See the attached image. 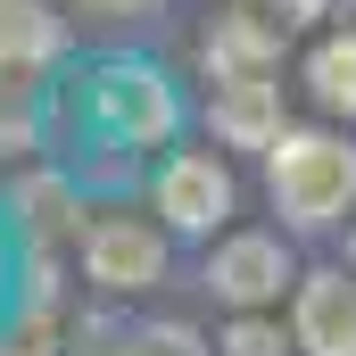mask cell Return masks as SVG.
Wrapping results in <instances>:
<instances>
[{"mask_svg": "<svg viewBox=\"0 0 356 356\" xmlns=\"http://www.w3.org/2000/svg\"><path fill=\"white\" fill-rule=\"evenodd\" d=\"M266 199L282 232H340L356 216V141L332 124H282L266 149Z\"/></svg>", "mask_w": 356, "mask_h": 356, "instance_id": "1", "label": "cell"}, {"mask_svg": "<svg viewBox=\"0 0 356 356\" xmlns=\"http://www.w3.org/2000/svg\"><path fill=\"white\" fill-rule=\"evenodd\" d=\"M232 207H241V182H232V166L216 149H175L158 166V182H149V216L175 241H216L232 224Z\"/></svg>", "mask_w": 356, "mask_h": 356, "instance_id": "2", "label": "cell"}, {"mask_svg": "<svg viewBox=\"0 0 356 356\" xmlns=\"http://www.w3.org/2000/svg\"><path fill=\"white\" fill-rule=\"evenodd\" d=\"M166 224H141V216H99L83 224V282L108 298H133V290H158L166 282Z\"/></svg>", "mask_w": 356, "mask_h": 356, "instance_id": "3", "label": "cell"}, {"mask_svg": "<svg viewBox=\"0 0 356 356\" xmlns=\"http://www.w3.org/2000/svg\"><path fill=\"white\" fill-rule=\"evenodd\" d=\"M290 241L282 232H216L207 249V298L216 307H282L290 298Z\"/></svg>", "mask_w": 356, "mask_h": 356, "instance_id": "4", "label": "cell"}, {"mask_svg": "<svg viewBox=\"0 0 356 356\" xmlns=\"http://www.w3.org/2000/svg\"><path fill=\"white\" fill-rule=\"evenodd\" d=\"M290 340L298 356H356V282L340 266L290 282Z\"/></svg>", "mask_w": 356, "mask_h": 356, "instance_id": "5", "label": "cell"}, {"mask_svg": "<svg viewBox=\"0 0 356 356\" xmlns=\"http://www.w3.org/2000/svg\"><path fill=\"white\" fill-rule=\"evenodd\" d=\"M282 83L273 75H224V83L207 91V133L224 141V149H257L266 158L273 141H282Z\"/></svg>", "mask_w": 356, "mask_h": 356, "instance_id": "6", "label": "cell"}, {"mask_svg": "<svg viewBox=\"0 0 356 356\" xmlns=\"http://www.w3.org/2000/svg\"><path fill=\"white\" fill-rule=\"evenodd\" d=\"M282 25H273L266 8H232V17H216L207 25V42H199V67H207V83H224V75H273L282 67Z\"/></svg>", "mask_w": 356, "mask_h": 356, "instance_id": "7", "label": "cell"}, {"mask_svg": "<svg viewBox=\"0 0 356 356\" xmlns=\"http://www.w3.org/2000/svg\"><path fill=\"white\" fill-rule=\"evenodd\" d=\"M67 58V8L50 0H0V75H42Z\"/></svg>", "mask_w": 356, "mask_h": 356, "instance_id": "8", "label": "cell"}, {"mask_svg": "<svg viewBox=\"0 0 356 356\" xmlns=\"http://www.w3.org/2000/svg\"><path fill=\"white\" fill-rule=\"evenodd\" d=\"M307 91H315L323 116H348L356 124V42L348 33H323V42L307 50Z\"/></svg>", "mask_w": 356, "mask_h": 356, "instance_id": "9", "label": "cell"}, {"mask_svg": "<svg viewBox=\"0 0 356 356\" xmlns=\"http://www.w3.org/2000/svg\"><path fill=\"white\" fill-rule=\"evenodd\" d=\"M216 356H298L290 323L266 315V307H232V323L216 332Z\"/></svg>", "mask_w": 356, "mask_h": 356, "instance_id": "10", "label": "cell"}, {"mask_svg": "<svg viewBox=\"0 0 356 356\" xmlns=\"http://www.w3.org/2000/svg\"><path fill=\"white\" fill-rule=\"evenodd\" d=\"M116 356H216V348H207L191 323H133Z\"/></svg>", "mask_w": 356, "mask_h": 356, "instance_id": "11", "label": "cell"}, {"mask_svg": "<svg viewBox=\"0 0 356 356\" xmlns=\"http://www.w3.org/2000/svg\"><path fill=\"white\" fill-rule=\"evenodd\" d=\"M0 356H58V332H50V315H17V323L0 332Z\"/></svg>", "mask_w": 356, "mask_h": 356, "instance_id": "12", "label": "cell"}, {"mask_svg": "<svg viewBox=\"0 0 356 356\" xmlns=\"http://www.w3.org/2000/svg\"><path fill=\"white\" fill-rule=\"evenodd\" d=\"M266 17L282 25V33H315V25L332 17V0H266Z\"/></svg>", "mask_w": 356, "mask_h": 356, "instance_id": "13", "label": "cell"}, {"mask_svg": "<svg viewBox=\"0 0 356 356\" xmlns=\"http://www.w3.org/2000/svg\"><path fill=\"white\" fill-rule=\"evenodd\" d=\"M8 91H17V75L0 83V149H25V141H33V116H25V99H8Z\"/></svg>", "mask_w": 356, "mask_h": 356, "instance_id": "14", "label": "cell"}, {"mask_svg": "<svg viewBox=\"0 0 356 356\" xmlns=\"http://www.w3.org/2000/svg\"><path fill=\"white\" fill-rule=\"evenodd\" d=\"M75 17H108V25H124V17H149V8H166V0H67Z\"/></svg>", "mask_w": 356, "mask_h": 356, "instance_id": "15", "label": "cell"}, {"mask_svg": "<svg viewBox=\"0 0 356 356\" xmlns=\"http://www.w3.org/2000/svg\"><path fill=\"white\" fill-rule=\"evenodd\" d=\"M332 17H340V33H348V42H356V0H340V8H332Z\"/></svg>", "mask_w": 356, "mask_h": 356, "instance_id": "16", "label": "cell"}, {"mask_svg": "<svg viewBox=\"0 0 356 356\" xmlns=\"http://www.w3.org/2000/svg\"><path fill=\"white\" fill-rule=\"evenodd\" d=\"M348 266H356V232H348Z\"/></svg>", "mask_w": 356, "mask_h": 356, "instance_id": "17", "label": "cell"}]
</instances>
